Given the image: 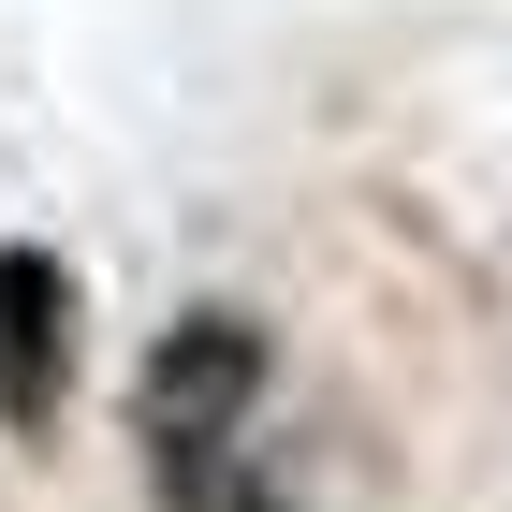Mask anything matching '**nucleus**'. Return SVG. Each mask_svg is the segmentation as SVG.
<instances>
[{
  "label": "nucleus",
  "instance_id": "obj_1",
  "mask_svg": "<svg viewBox=\"0 0 512 512\" xmlns=\"http://www.w3.org/2000/svg\"><path fill=\"white\" fill-rule=\"evenodd\" d=\"M264 395H278V322L235 308V293H205L147 337L132 366V454H147V498L161 512H205L235 483V454L264 439Z\"/></svg>",
  "mask_w": 512,
  "mask_h": 512
},
{
  "label": "nucleus",
  "instance_id": "obj_2",
  "mask_svg": "<svg viewBox=\"0 0 512 512\" xmlns=\"http://www.w3.org/2000/svg\"><path fill=\"white\" fill-rule=\"evenodd\" d=\"M74 366H88V293L44 235H15L0 249V439H59Z\"/></svg>",
  "mask_w": 512,
  "mask_h": 512
},
{
  "label": "nucleus",
  "instance_id": "obj_3",
  "mask_svg": "<svg viewBox=\"0 0 512 512\" xmlns=\"http://www.w3.org/2000/svg\"><path fill=\"white\" fill-rule=\"evenodd\" d=\"M205 512H293V483L264 469V439H249V454H235V483H220V498H205Z\"/></svg>",
  "mask_w": 512,
  "mask_h": 512
}]
</instances>
